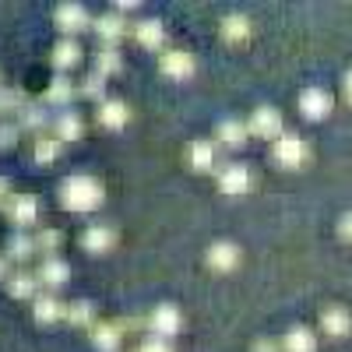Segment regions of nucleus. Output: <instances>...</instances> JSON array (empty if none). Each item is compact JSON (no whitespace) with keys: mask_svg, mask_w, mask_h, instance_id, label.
I'll list each match as a JSON object with an SVG mask.
<instances>
[{"mask_svg":"<svg viewBox=\"0 0 352 352\" xmlns=\"http://www.w3.org/2000/svg\"><path fill=\"white\" fill-rule=\"evenodd\" d=\"M102 197H106L102 184L96 180V176H88V173H74V176H67V180L60 184V204H64V212H74V215L96 212L102 204Z\"/></svg>","mask_w":352,"mask_h":352,"instance_id":"1","label":"nucleus"},{"mask_svg":"<svg viewBox=\"0 0 352 352\" xmlns=\"http://www.w3.org/2000/svg\"><path fill=\"white\" fill-rule=\"evenodd\" d=\"M307 159H310V144H307L303 138L282 134V138L275 141V162H278L282 169H300Z\"/></svg>","mask_w":352,"mask_h":352,"instance_id":"2","label":"nucleus"},{"mask_svg":"<svg viewBox=\"0 0 352 352\" xmlns=\"http://www.w3.org/2000/svg\"><path fill=\"white\" fill-rule=\"evenodd\" d=\"M254 187V173L243 166V162H226L219 166V190L236 197V194H247Z\"/></svg>","mask_w":352,"mask_h":352,"instance_id":"3","label":"nucleus"},{"mask_svg":"<svg viewBox=\"0 0 352 352\" xmlns=\"http://www.w3.org/2000/svg\"><path fill=\"white\" fill-rule=\"evenodd\" d=\"M247 131L254 134V138H282V113L275 109V106H257L254 113H250V120H247Z\"/></svg>","mask_w":352,"mask_h":352,"instance_id":"4","label":"nucleus"},{"mask_svg":"<svg viewBox=\"0 0 352 352\" xmlns=\"http://www.w3.org/2000/svg\"><path fill=\"white\" fill-rule=\"evenodd\" d=\"M180 328H184V314L176 310L173 303H162V307H155L148 314V331L159 335V338H169L173 342V335H180Z\"/></svg>","mask_w":352,"mask_h":352,"instance_id":"5","label":"nucleus"},{"mask_svg":"<svg viewBox=\"0 0 352 352\" xmlns=\"http://www.w3.org/2000/svg\"><path fill=\"white\" fill-rule=\"evenodd\" d=\"M92 14L85 11V4H60L56 8V28L64 32V39H74L78 32H85V28H92Z\"/></svg>","mask_w":352,"mask_h":352,"instance_id":"6","label":"nucleus"},{"mask_svg":"<svg viewBox=\"0 0 352 352\" xmlns=\"http://www.w3.org/2000/svg\"><path fill=\"white\" fill-rule=\"evenodd\" d=\"M8 219L18 226V229H28V226H36L39 222V197L36 194H14L8 201Z\"/></svg>","mask_w":352,"mask_h":352,"instance_id":"7","label":"nucleus"},{"mask_svg":"<svg viewBox=\"0 0 352 352\" xmlns=\"http://www.w3.org/2000/svg\"><path fill=\"white\" fill-rule=\"evenodd\" d=\"M159 67H162V74L173 78V81H187V78H194V71H197L194 56H190L187 50H166L162 60H159Z\"/></svg>","mask_w":352,"mask_h":352,"instance_id":"8","label":"nucleus"},{"mask_svg":"<svg viewBox=\"0 0 352 352\" xmlns=\"http://www.w3.org/2000/svg\"><path fill=\"white\" fill-rule=\"evenodd\" d=\"M32 317H36V324H60L67 317V307L56 292H43V296L32 300Z\"/></svg>","mask_w":352,"mask_h":352,"instance_id":"9","label":"nucleus"},{"mask_svg":"<svg viewBox=\"0 0 352 352\" xmlns=\"http://www.w3.org/2000/svg\"><path fill=\"white\" fill-rule=\"evenodd\" d=\"M36 275H39V285H46L50 292H56V289H64L71 282V264L64 257H43V268Z\"/></svg>","mask_w":352,"mask_h":352,"instance_id":"10","label":"nucleus"},{"mask_svg":"<svg viewBox=\"0 0 352 352\" xmlns=\"http://www.w3.org/2000/svg\"><path fill=\"white\" fill-rule=\"evenodd\" d=\"M113 243H116V229L106 226V222H96V226H88V229L81 232V247H85L88 254H109Z\"/></svg>","mask_w":352,"mask_h":352,"instance_id":"11","label":"nucleus"},{"mask_svg":"<svg viewBox=\"0 0 352 352\" xmlns=\"http://www.w3.org/2000/svg\"><path fill=\"white\" fill-rule=\"evenodd\" d=\"M204 264H208L212 272H232L240 264V247L236 243H229V240H222V243H212L208 247V254H204Z\"/></svg>","mask_w":352,"mask_h":352,"instance_id":"12","label":"nucleus"},{"mask_svg":"<svg viewBox=\"0 0 352 352\" xmlns=\"http://www.w3.org/2000/svg\"><path fill=\"white\" fill-rule=\"evenodd\" d=\"M96 120H99V127H106V131H120V127H127V120H131V109H127L124 99H106V102H99V109H96Z\"/></svg>","mask_w":352,"mask_h":352,"instance_id":"13","label":"nucleus"},{"mask_svg":"<svg viewBox=\"0 0 352 352\" xmlns=\"http://www.w3.org/2000/svg\"><path fill=\"white\" fill-rule=\"evenodd\" d=\"M300 113L307 116V120H324V116L331 113V96L324 92V88H307V92L300 96Z\"/></svg>","mask_w":352,"mask_h":352,"instance_id":"14","label":"nucleus"},{"mask_svg":"<svg viewBox=\"0 0 352 352\" xmlns=\"http://www.w3.org/2000/svg\"><path fill=\"white\" fill-rule=\"evenodd\" d=\"M92 28H96V36H99L102 46H120V39L127 36V21L120 14H102V18L92 21Z\"/></svg>","mask_w":352,"mask_h":352,"instance_id":"15","label":"nucleus"},{"mask_svg":"<svg viewBox=\"0 0 352 352\" xmlns=\"http://www.w3.org/2000/svg\"><path fill=\"white\" fill-rule=\"evenodd\" d=\"M14 124L21 127V134H36V138H43V131L50 127V113H46V106L25 102V106L18 109V120H14Z\"/></svg>","mask_w":352,"mask_h":352,"instance_id":"16","label":"nucleus"},{"mask_svg":"<svg viewBox=\"0 0 352 352\" xmlns=\"http://www.w3.org/2000/svg\"><path fill=\"white\" fill-rule=\"evenodd\" d=\"M219 152H222L219 141H194L187 159H190V166H194L197 173H212V169H219V162H222Z\"/></svg>","mask_w":352,"mask_h":352,"instance_id":"17","label":"nucleus"},{"mask_svg":"<svg viewBox=\"0 0 352 352\" xmlns=\"http://www.w3.org/2000/svg\"><path fill=\"white\" fill-rule=\"evenodd\" d=\"M8 292H11L14 300H36L39 296V275L36 272H25V268L11 272L8 275Z\"/></svg>","mask_w":352,"mask_h":352,"instance_id":"18","label":"nucleus"},{"mask_svg":"<svg viewBox=\"0 0 352 352\" xmlns=\"http://www.w3.org/2000/svg\"><path fill=\"white\" fill-rule=\"evenodd\" d=\"M50 60H53L56 74H67V71H74V67L81 64V46H78L74 39H60V43L53 46Z\"/></svg>","mask_w":352,"mask_h":352,"instance_id":"19","label":"nucleus"},{"mask_svg":"<svg viewBox=\"0 0 352 352\" xmlns=\"http://www.w3.org/2000/svg\"><path fill=\"white\" fill-rule=\"evenodd\" d=\"M134 39L144 46V50H162L166 46V25L155 21V18H144L134 25Z\"/></svg>","mask_w":352,"mask_h":352,"instance_id":"20","label":"nucleus"},{"mask_svg":"<svg viewBox=\"0 0 352 352\" xmlns=\"http://www.w3.org/2000/svg\"><path fill=\"white\" fill-rule=\"evenodd\" d=\"M349 328H352L349 310H342V307H328V310H320V331H324V335H331V338H345V335H349Z\"/></svg>","mask_w":352,"mask_h":352,"instance_id":"21","label":"nucleus"},{"mask_svg":"<svg viewBox=\"0 0 352 352\" xmlns=\"http://www.w3.org/2000/svg\"><path fill=\"white\" fill-rule=\"evenodd\" d=\"M81 131H85V120H81V113H74V109H64V113L53 120V138L64 141V144H67V141H78Z\"/></svg>","mask_w":352,"mask_h":352,"instance_id":"22","label":"nucleus"},{"mask_svg":"<svg viewBox=\"0 0 352 352\" xmlns=\"http://www.w3.org/2000/svg\"><path fill=\"white\" fill-rule=\"evenodd\" d=\"M215 134H219V138H215L219 148H243L247 138H250V131H247L243 120H222Z\"/></svg>","mask_w":352,"mask_h":352,"instance_id":"23","label":"nucleus"},{"mask_svg":"<svg viewBox=\"0 0 352 352\" xmlns=\"http://www.w3.org/2000/svg\"><path fill=\"white\" fill-rule=\"evenodd\" d=\"M120 342H124V328L120 324H102V320H99V324L92 328V345L99 352H116Z\"/></svg>","mask_w":352,"mask_h":352,"instance_id":"24","label":"nucleus"},{"mask_svg":"<svg viewBox=\"0 0 352 352\" xmlns=\"http://www.w3.org/2000/svg\"><path fill=\"white\" fill-rule=\"evenodd\" d=\"M74 96H78V88L71 85L67 74H56V78L50 81V88H46V102H50V106H71Z\"/></svg>","mask_w":352,"mask_h":352,"instance_id":"25","label":"nucleus"},{"mask_svg":"<svg viewBox=\"0 0 352 352\" xmlns=\"http://www.w3.org/2000/svg\"><path fill=\"white\" fill-rule=\"evenodd\" d=\"M36 254V236L32 232H25V229H18V232H11L8 236V261H28Z\"/></svg>","mask_w":352,"mask_h":352,"instance_id":"26","label":"nucleus"},{"mask_svg":"<svg viewBox=\"0 0 352 352\" xmlns=\"http://www.w3.org/2000/svg\"><path fill=\"white\" fill-rule=\"evenodd\" d=\"M124 71V56H120V50L116 46H102V50H96V74H102L106 81L113 78V74H120Z\"/></svg>","mask_w":352,"mask_h":352,"instance_id":"27","label":"nucleus"},{"mask_svg":"<svg viewBox=\"0 0 352 352\" xmlns=\"http://www.w3.org/2000/svg\"><path fill=\"white\" fill-rule=\"evenodd\" d=\"M64 320H67L71 328H88V331H92V328L99 324V320H96V307L88 303V300H78V303H71Z\"/></svg>","mask_w":352,"mask_h":352,"instance_id":"28","label":"nucleus"},{"mask_svg":"<svg viewBox=\"0 0 352 352\" xmlns=\"http://www.w3.org/2000/svg\"><path fill=\"white\" fill-rule=\"evenodd\" d=\"M282 352H317V338L310 328H292L282 338Z\"/></svg>","mask_w":352,"mask_h":352,"instance_id":"29","label":"nucleus"},{"mask_svg":"<svg viewBox=\"0 0 352 352\" xmlns=\"http://www.w3.org/2000/svg\"><path fill=\"white\" fill-rule=\"evenodd\" d=\"M60 243H64V232L60 229H53V226H43L36 232V250L43 257H60Z\"/></svg>","mask_w":352,"mask_h":352,"instance_id":"30","label":"nucleus"},{"mask_svg":"<svg viewBox=\"0 0 352 352\" xmlns=\"http://www.w3.org/2000/svg\"><path fill=\"white\" fill-rule=\"evenodd\" d=\"M60 152H64V141H56V138H50V134L36 138V144H32V155H36V162H43V166H53L56 159H60Z\"/></svg>","mask_w":352,"mask_h":352,"instance_id":"31","label":"nucleus"},{"mask_svg":"<svg viewBox=\"0 0 352 352\" xmlns=\"http://www.w3.org/2000/svg\"><path fill=\"white\" fill-rule=\"evenodd\" d=\"M222 39H226V43H247V39H250V21H247L243 14L222 18Z\"/></svg>","mask_w":352,"mask_h":352,"instance_id":"32","label":"nucleus"},{"mask_svg":"<svg viewBox=\"0 0 352 352\" xmlns=\"http://www.w3.org/2000/svg\"><path fill=\"white\" fill-rule=\"evenodd\" d=\"M78 92H81L85 99H92V102H106V78L92 71V74H88V78L81 81Z\"/></svg>","mask_w":352,"mask_h":352,"instance_id":"33","label":"nucleus"},{"mask_svg":"<svg viewBox=\"0 0 352 352\" xmlns=\"http://www.w3.org/2000/svg\"><path fill=\"white\" fill-rule=\"evenodd\" d=\"M21 106H25V96L18 92V88H0V116L18 113Z\"/></svg>","mask_w":352,"mask_h":352,"instance_id":"34","label":"nucleus"},{"mask_svg":"<svg viewBox=\"0 0 352 352\" xmlns=\"http://www.w3.org/2000/svg\"><path fill=\"white\" fill-rule=\"evenodd\" d=\"M18 138H21V127L18 124H0V148H14L18 144Z\"/></svg>","mask_w":352,"mask_h":352,"instance_id":"35","label":"nucleus"},{"mask_svg":"<svg viewBox=\"0 0 352 352\" xmlns=\"http://www.w3.org/2000/svg\"><path fill=\"white\" fill-rule=\"evenodd\" d=\"M138 352H173V342L169 338H159V335H148V338L141 342Z\"/></svg>","mask_w":352,"mask_h":352,"instance_id":"36","label":"nucleus"},{"mask_svg":"<svg viewBox=\"0 0 352 352\" xmlns=\"http://www.w3.org/2000/svg\"><path fill=\"white\" fill-rule=\"evenodd\" d=\"M14 197V190H11V180L8 176H0V208H8V201Z\"/></svg>","mask_w":352,"mask_h":352,"instance_id":"37","label":"nucleus"},{"mask_svg":"<svg viewBox=\"0 0 352 352\" xmlns=\"http://www.w3.org/2000/svg\"><path fill=\"white\" fill-rule=\"evenodd\" d=\"M254 352H282V345H278V342H268V338H261V342L254 345Z\"/></svg>","mask_w":352,"mask_h":352,"instance_id":"38","label":"nucleus"},{"mask_svg":"<svg viewBox=\"0 0 352 352\" xmlns=\"http://www.w3.org/2000/svg\"><path fill=\"white\" fill-rule=\"evenodd\" d=\"M131 11H138V4H134V0H116V14H131Z\"/></svg>","mask_w":352,"mask_h":352,"instance_id":"39","label":"nucleus"},{"mask_svg":"<svg viewBox=\"0 0 352 352\" xmlns=\"http://www.w3.org/2000/svg\"><path fill=\"white\" fill-rule=\"evenodd\" d=\"M338 232L345 240H352V215H342V222H338Z\"/></svg>","mask_w":352,"mask_h":352,"instance_id":"40","label":"nucleus"},{"mask_svg":"<svg viewBox=\"0 0 352 352\" xmlns=\"http://www.w3.org/2000/svg\"><path fill=\"white\" fill-rule=\"evenodd\" d=\"M342 92H345V99L352 102V71L345 74V81H342Z\"/></svg>","mask_w":352,"mask_h":352,"instance_id":"41","label":"nucleus"},{"mask_svg":"<svg viewBox=\"0 0 352 352\" xmlns=\"http://www.w3.org/2000/svg\"><path fill=\"white\" fill-rule=\"evenodd\" d=\"M8 275H11L8 272V254H0V282H8Z\"/></svg>","mask_w":352,"mask_h":352,"instance_id":"42","label":"nucleus"},{"mask_svg":"<svg viewBox=\"0 0 352 352\" xmlns=\"http://www.w3.org/2000/svg\"><path fill=\"white\" fill-rule=\"evenodd\" d=\"M0 78H4V74H0ZM0 88H4V85H0Z\"/></svg>","mask_w":352,"mask_h":352,"instance_id":"43","label":"nucleus"}]
</instances>
